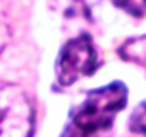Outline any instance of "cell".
I'll use <instances>...</instances> for the list:
<instances>
[{
  "label": "cell",
  "mask_w": 146,
  "mask_h": 137,
  "mask_svg": "<svg viewBox=\"0 0 146 137\" xmlns=\"http://www.w3.org/2000/svg\"><path fill=\"white\" fill-rule=\"evenodd\" d=\"M112 2L115 6L135 17H140L146 13V0H112Z\"/></svg>",
  "instance_id": "6"
},
{
  "label": "cell",
  "mask_w": 146,
  "mask_h": 137,
  "mask_svg": "<svg viewBox=\"0 0 146 137\" xmlns=\"http://www.w3.org/2000/svg\"><path fill=\"white\" fill-rule=\"evenodd\" d=\"M98 64V54L92 39L82 34L66 43L57 60V79L63 86L75 83L83 76L90 74Z\"/></svg>",
  "instance_id": "3"
},
{
  "label": "cell",
  "mask_w": 146,
  "mask_h": 137,
  "mask_svg": "<svg viewBox=\"0 0 146 137\" xmlns=\"http://www.w3.org/2000/svg\"><path fill=\"white\" fill-rule=\"evenodd\" d=\"M119 53L125 60L137 63L139 66L145 67L146 70V36L126 41L120 47Z\"/></svg>",
  "instance_id": "4"
},
{
  "label": "cell",
  "mask_w": 146,
  "mask_h": 137,
  "mask_svg": "<svg viewBox=\"0 0 146 137\" xmlns=\"http://www.w3.org/2000/svg\"><path fill=\"white\" fill-rule=\"evenodd\" d=\"M33 109L19 87L0 82V137H32Z\"/></svg>",
  "instance_id": "2"
},
{
  "label": "cell",
  "mask_w": 146,
  "mask_h": 137,
  "mask_svg": "<svg viewBox=\"0 0 146 137\" xmlns=\"http://www.w3.org/2000/svg\"><path fill=\"white\" fill-rule=\"evenodd\" d=\"M127 89L116 82L89 92L85 101L70 113L62 137H103L112 128L116 114L126 106Z\"/></svg>",
  "instance_id": "1"
},
{
  "label": "cell",
  "mask_w": 146,
  "mask_h": 137,
  "mask_svg": "<svg viewBox=\"0 0 146 137\" xmlns=\"http://www.w3.org/2000/svg\"><path fill=\"white\" fill-rule=\"evenodd\" d=\"M7 36H9L7 27H6V24L2 20H0V51H2V49H3L6 40H7Z\"/></svg>",
  "instance_id": "7"
},
{
  "label": "cell",
  "mask_w": 146,
  "mask_h": 137,
  "mask_svg": "<svg viewBox=\"0 0 146 137\" xmlns=\"http://www.w3.org/2000/svg\"><path fill=\"white\" fill-rule=\"evenodd\" d=\"M129 127L133 133L146 136V101L140 103L133 110L129 120Z\"/></svg>",
  "instance_id": "5"
}]
</instances>
